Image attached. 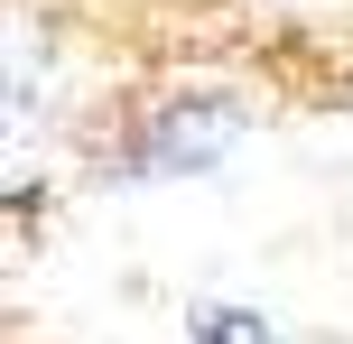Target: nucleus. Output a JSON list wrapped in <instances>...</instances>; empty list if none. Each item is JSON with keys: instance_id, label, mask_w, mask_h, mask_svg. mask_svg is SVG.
I'll use <instances>...</instances> for the list:
<instances>
[{"instance_id": "nucleus-1", "label": "nucleus", "mask_w": 353, "mask_h": 344, "mask_svg": "<svg viewBox=\"0 0 353 344\" xmlns=\"http://www.w3.org/2000/svg\"><path fill=\"white\" fill-rule=\"evenodd\" d=\"M232 140H242V103L195 93V103H168V112H159V130H149L140 159H149V168H214Z\"/></svg>"}, {"instance_id": "nucleus-2", "label": "nucleus", "mask_w": 353, "mask_h": 344, "mask_svg": "<svg viewBox=\"0 0 353 344\" xmlns=\"http://www.w3.org/2000/svg\"><path fill=\"white\" fill-rule=\"evenodd\" d=\"M195 335H214V344H270V316H242V307H195Z\"/></svg>"}]
</instances>
